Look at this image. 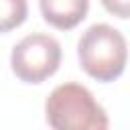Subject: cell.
<instances>
[{"instance_id": "obj_1", "label": "cell", "mask_w": 130, "mask_h": 130, "mask_svg": "<svg viewBox=\"0 0 130 130\" xmlns=\"http://www.w3.org/2000/svg\"><path fill=\"white\" fill-rule=\"evenodd\" d=\"M45 118L55 130H104L110 126L108 114L93 93L75 81L61 83L49 93Z\"/></svg>"}, {"instance_id": "obj_6", "label": "cell", "mask_w": 130, "mask_h": 130, "mask_svg": "<svg viewBox=\"0 0 130 130\" xmlns=\"http://www.w3.org/2000/svg\"><path fill=\"white\" fill-rule=\"evenodd\" d=\"M100 2L110 14L118 18H130V0H100Z\"/></svg>"}, {"instance_id": "obj_4", "label": "cell", "mask_w": 130, "mask_h": 130, "mask_svg": "<svg viewBox=\"0 0 130 130\" xmlns=\"http://www.w3.org/2000/svg\"><path fill=\"white\" fill-rule=\"evenodd\" d=\"M39 8L51 26L71 30L87 16L89 0H39Z\"/></svg>"}, {"instance_id": "obj_2", "label": "cell", "mask_w": 130, "mask_h": 130, "mask_svg": "<svg viewBox=\"0 0 130 130\" xmlns=\"http://www.w3.org/2000/svg\"><path fill=\"white\" fill-rule=\"evenodd\" d=\"M77 59L81 69L98 81L118 79L128 61V45L124 35L112 24H91L77 43Z\"/></svg>"}, {"instance_id": "obj_5", "label": "cell", "mask_w": 130, "mask_h": 130, "mask_svg": "<svg viewBox=\"0 0 130 130\" xmlns=\"http://www.w3.org/2000/svg\"><path fill=\"white\" fill-rule=\"evenodd\" d=\"M28 16L26 0H0V32L18 28Z\"/></svg>"}, {"instance_id": "obj_3", "label": "cell", "mask_w": 130, "mask_h": 130, "mask_svg": "<svg viewBox=\"0 0 130 130\" xmlns=\"http://www.w3.org/2000/svg\"><path fill=\"white\" fill-rule=\"evenodd\" d=\"M59 65L61 45L55 37L45 32L22 37L10 53V67L14 75L24 83H43L57 73Z\"/></svg>"}]
</instances>
